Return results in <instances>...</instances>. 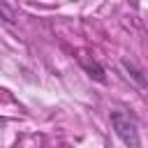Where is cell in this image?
I'll return each mask as SVG.
<instances>
[{
	"label": "cell",
	"mask_w": 148,
	"mask_h": 148,
	"mask_svg": "<svg viewBox=\"0 0 148 148\" xmlns=\"http://www.w3.org/2000/svg\"><path fill=\"white\" fill-rule=\"evenodd\" d=\"M111 127H113L116 136L127 148H141V136H139L136 120L127 111H111Z\"/></svg>",
	"instance_id": "obj_1"
},
{
	"label": "cell",
	"mask_w": 148,
	"mask_h": 148,
	"mask_svg": "<svg viewBox=\"0 0 148 148\" xmlns=\"http://www.w3.org/2000/svg\"><path fill=\"white\" fill-rule=\"evenodd\" d=\"M86 69H88V72H90V76H95L99 83H104V81H106V76H104V69H102L97 62H86Z\"/></svg>",
	"instance_id": "obj_2"
},
{
	"label": "cell",
	"mask_w": 148,
	"mask_h": 148,
	"mask_svg": "<svg viewBox=\"0 0 148 148\" xmlns=\"http://www.w3.org/2000/svg\"><path fill=\"white\" fill-rule=\"evenodd\" d=\"M123 65H125V69H130V72H132V76L139 81V86H143V76H141V72H136V69H134L130 62H123Z\"/></svg>",
	"instance_id": "obj_3"
}]
</instances>
